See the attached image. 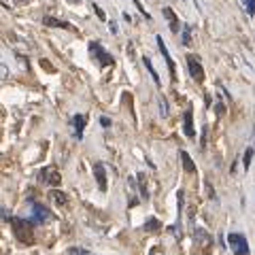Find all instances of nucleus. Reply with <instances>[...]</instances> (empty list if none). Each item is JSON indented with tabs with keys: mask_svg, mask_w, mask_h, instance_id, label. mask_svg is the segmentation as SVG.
<instances>
[{
	"mask_svg": "<svg viewBox=\"0 0 255 255\" xmlns=\"http://www.w3.org/2000/svg\"><path fill=\"white\" fill-rule=\"evenodd\" d=\"M9 221H11V226H13L15 236H17L21 243H26V245L34 243V232H32V223L30 221L21 219V217H11Z\"/></svg>",
	"mask_w": 255,
	"mask_h": 255,
	"instance_id": "1",
	"label": "nucleus"
},
{
	"mask_svg": "<svg viewBox=\"0 0 255 255\" xmlns=\"http://www.w3.org/2000/svg\"><path fill=\"white\" fill-rule=\"evenodd\" d=\"M30 206H32V213H30V223L32 226H38V223H47L51 219V213L49 209H45V206L41 202H34V200H30Z\"/></svg>",
	"mask_w": 255,
	"mask_h": 255,
	"instance_id": "2",
	"label": "nucleus"
},
{
	"mask_svg": "<svg viewBox=\"0 0 255 255\" xmlns=\"http://www.w3.org/2000/svg\"><path fill=\"white\" fill-rule=\"evenodd\" d=\"M90 53L94 55V60H98L100 66H113V64H115L113 55L107 53L105 47H102L98 41H92V43H90Z\"/></svg>",
	"mask_w": 255,
	"mask_h": 255,
	"instance_id": "3",
	"label": "nucleus"
},
{
	"mask_svg": "<svg viewBox=\"0 0 255 255\" xmlns=\"http://www.w3.org/2000/svg\"><path fill=\"white\" fill-rule=\"evenodd\" d=\"M228 245L232 247L234 255H249V243H247V238L243 234H228Z\"/></svg>",
	"mask_w": 255,
	"mask_h": 255,
	"instance_id": "4",
	"label": "nucleus"
},
{
	"mask_svg": "<svg viewBox=\"0 0 255 255\" xmlns=\"http://www.w3.org/2000/svg\"><path fill=\"white\" fill-rule=\"evenodd\" d=\"M38 181H41L43 185H51V187L60 185V181H62L60 170L55 168V166H47V168H43L41 172H38Z\"/></svg>",
	"mask_w": 255,
	"mask_h": 255,
	"instance_id": "5",
	"label": "nucleus"
},
{
	"mask_svg": "<svg viewBox=\"0 0 255 255\" xmlns=\"http://www.w3.org/2000/svg\"><path fill=\"white\" fill-rule=\"evenodd\" d=\"M187 68H189V75H191V79H194L196 83L204 81V68H202V64L198 62L196 55H187Z\"/></svg>",
	"mask_w": 255,
	"mask_h": 255,
	"instance_id": "6",
	"label": "nucleus"
},
{
	"mask_svg": "<svg viewBox=\"0 0 255 255\" xmlns=\"http://www.w3.org/2000/svg\"><path fill=\"white\" fill-rule=\"evenodd\" d=\"M155 41H157V47H159V53H162V58L166 60V64H168L170 79H172V83H174V81H177V68H174V60L170 58V53H168V49H166V43L162 41V36H155Z\"/></svg>",
	"mask_w": 255,
	"mask_h": 255,
	"instance_id": "7",
	"label": "nucleus"
},
{
	"mask_svg": "<svg viewBox=\"0 0 255 255\" xmlns=\"http://www.w3.org/2000/svg\"><path fill=\"white\" fill-rule=\"evenodd\" d=\"M94 177H96V183H98L100 191H107V170H105V164L102 162H94Z\"/></svg>",
	"mask_w": 255,
	"mask_h": 255,
	"instance_id": "8",
	"label": "nucleus"
},
{
	"mask_svg": "<svg viewBox=\"0 0 255 255\" xmlns=\"http://www.w3.org/2000/svg\"><path fill=\"white\" fill-rule=\"evenodd\" d=\"M183 126H185V136L194 138L196 130H194V113H191V109H187L185 115H183Z\"/></svg>",
	"mask_w": 255,
	"mask_h": 255,
	"instance_id": "9",
	"label": "nucleus"
},
{
	"mask_svg": "<svg viewBox=\"0 0 255 255\" xmlns=\"http://www.w3.org/2000/svg\"><path fill=\"white\" fill-rule=\"evenodd\" d=\"M164 17L168 19V26H170V32H174V34H179V30H181V26H179V19H177V15H174V11L170 9V6H166L164 9Z\"/></svg>",
	"mask_w": 255,
	"mask_h": 255,
	"instance_id": "10",
	"label": "nucleus"
},
{
	"mask_svg": "<svg viewBox=\"0 0 255 255\" xmlns=\"http://www.w3.org/2000/svg\"><path fill=\"white\" fill-rule=\"evenodd\" d=\"M85 124H87V117L85 115H75L73 117V128H75V136L81 140L83 138V128H85Z\"/></svg>",
	"mask_w": 255,
	"mask_h": 255,
	"instance_id": "11",
	"label": "nucleus"
},
{
	"mask_svg": "<svg viewBox=\"0 0 255 255\" xmlns=\"http://www.w3.org/2000/svg\"><path fill=\"white\" fill-rule=\"evenodd\" d=\"M43 23H45V26H51V28H64V30H73V26H70L68 21H60V19L51 17V15H47V17H43Z\"/></svg>",
	"mask_w": 255,
	"mask_h": 255,
	"instance_id": "12",
	"label": "nucleus"
},
{
	"mask_svg": "<svg viewBox=\"0 0 255 255\" xmlns=\"http://www.w3.org/2000/svg\"><path fill=\"white\" fill-rule=\"evenodd\" d=\"M181 159H183V168H185V172H189V174L196 172V166H194V162H191L187 151H181Z\"/></svg>",
	"mask_w": 255,
	"mask_h": 255,
	"instance_id": "13",
	"label": "nucleus"
},
{
	"mask_svg": "<svg viewBox=\"0 0 255 255\" xmlns=\"http://www.w3.org/2000/svg\"><path fill=\"white\" fill-rule=\"evenodd\" d=\"M181 45H185V47L191 45V26L189 23H185V26L181 28Z\"/></svg>",
	"mask_w": 255,
	"mask_h": 255,
	"instance_id": "14",
	"label": "nucleus"
},
{
	"mask_svg": "<svg viewBox=\"0 0 255 255\" xmlns=\"http://www.w3.org/2000/svg\"><path fill=\"white\" fill-rule=\"evenodd\" d=\"M142 64H145V68L149 70V75L153 77V83H155V85H162V81H159V77H157V73H155V68H153V64H151V60H149V58H142Z\"/></svg>",
	"mask_w": 255,
	"mask_h": 255,
	"instance_id": "15",
	"label": "nucleus"
},
{
	"mask_svg": "<svg viewBox=\"0 0 255 255\" xmlns=\"http://www.w3.org/2000/svg\"><path fill=\"white\" fill-rule=\"evenodd\" d=\"M49 196H51V200H53L55 204H60V206H66V202H68V200H66V194H62V191H51Z\"/></svg>",
	"mask_w": 255,
	"mask_h": 255,
	"instance_id": "16",
	"label": "nucleus"
},
{
	"mask_svg": "<svg viewBox=\"0 0 255 255\" xmlns=\"http://www.w3.org/2000/svg\"><path fill=\"white\" fill-rule=\"evenodd\" d=\"M138 187H140V198L142 200H149V191H147V185H145V174H138Z\"/></svg>",
	"mask_w": 255,
	"mask_h": 255,
	"instance_id": "17",
	"label": "nucleus"
},
{
	"mask_svg": "<svg viewBox=\"0 0 255 255\" xmlns=\"http://www.w3.org/2000/svg\"><path fill=\"white\" fill-rule=\"evenodd\" d=\"M142 230H147V232H157V230H159L157 219H153V217L147 219V221H145V226H142Z\"/></svg>",
	"mask_w": 255,
	"mask_h": 255,
	"instance_id": "18",
	"label": "nucleus"
},
{
	"mask_svg": "<svg viewBox=\"0 0 255 255\" xmlns=\"http://www.w3.org/2000/svg\"><path fill=\"white\" fill-rule=\"evenodd\" d=\"M251 157H253V149H247L245 155H243V166H245V170L251 168Z\"/></svg>",
	"mask_w": 255,
	"mask_h": 255,
	"instance_id": "19",
	"label": "nucleus"
},
{
	"mask_svg": "<svg viewBox=\"0 0 255 255\" xmlns=\"http://www.w3.org/2000/svg\"><path fill=\"white\" fill-rule=\"evenodd\" d=\"M243 6L249 15H255V0H243Z\"/></svg>",
	"mask_w": 255,
	"mask_h": 255,
	"instance_id": "20",
	"label": "nucleus"
},
{
	"mask_svg": "<svg viewBox=\"0 0 255 255\" xmlns=\"http://www.w3.org/2000/svg\"><path fill=\"white\" fill-rule=\"evenodd\" d=\"M66 255H90V251L81 249V247H73V249H68Z\"/></svg>",
	"mask_w": 255,
	"mask_h": 255,
	"instance_id": "21",
	"label": "nucleus"
},
{
	"mask_svg": "<svg viewBox=\"0 0 255 255\" xmlns=\"http://www.w3.org/2000/svg\"><path fill=\"white\" fill-rule=\"evenodd\" d=\"M159 109H162V111H159V113H162V117L168 115V105H166V100L162 98V96H159Z\"/></svg>",
	"mask_w": 255,
	"mask_h": 255,
	"instance_id": "22",
	"label": "nucleus"
},
{
	"mask_svg": "<svg viewBox=\"0 0 255 255\" xmlns=\"http://www.w3.org/2000/svg\"><path fill=\"white\" fill-rule=\"evenodd\" d=\"M132 2H134V4H136V9H138V11L142 13V15H145V19H151V15H149V13L145 11V9H142V4L138 2V0H132Z\"/></svg>",
	"mask_w": 255,
	"mask_h": 255,
	"instance_id": "23",
	"label": "nucleus"
},
{
	"mask_svg": "<svg viewBox=\"0 0 255 255\" xmlns=\"http://www.w3.org/2000/svg\"><path fill=\"white\" fill-rule=\"evenodd\" d=\"M92 9L96 11V15H98V17H100L102 21H105V19H107V17H105V13H102V9H100V6H98V4H92Z\"/></svg>",
	"mask_w": 255,
	"mask_h": 255,
	"instance_id": "24",
	"label": "nucleus"
},
{
	"mask_svg": "<svg viewBox=\"0 0 255 255\" xmlns=\"http://www.w3.org/2000/svg\"><path fill=\"white\" fill-rule=\"evenodd\" d=\"M0 219H2V221H9V219H11V215H6L4 209H0Z\"/></svg>",
	"mask_w": 255,
	"mask_h": 255,
	"instance_id": "25",
	"label": "nucleus"
},
{
	"mask_svg": "<svg viewBox=\"0 0 255 255\" xmlns=\"http://www.w3.org/2000/svg\"><path fill=\"white\" fill-rule=\"evenodd\" d=\"M100 124L105 126V128H109V126H111V119H109V117H100Z\"/></svg>",
	"mask_w": 255,
	"mask_h": 255,
	"instance_id": "26",
	"label": "nucleus"
}]
</instances>
